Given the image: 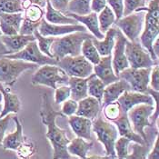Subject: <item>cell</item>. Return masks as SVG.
<instances>
[{
  "instance_id": "6da1fadb",
  "label": "cell",
  "mask_w": 159,
  "mask_h": 159,
  "mask_svg": "<svg viewBox=\"0 0 159 159\" xmlns=\"http://www.w3.org/2000/svg\"><path fill=\"white\" fill-rule=\"evenodd\" d=\"M60 111H57L52 107L48 93L42 94V107L40 116L42 123L48 127L47 137L53 147V158L69 159L72 156L67 152L66 147L70 139L66 135V131L57 125V118L63 116Z\"/></svg>"
},
{
  "instance_id": "7a4b0ae2",
  "label": "cell",
  "mask_w": 159,
  "mask_h": 159,
  "mask_svg": "<svg viewBox=\"0 0 159 159\" xmlns=\"http://www.w3.org/2000/svg\"><path fill=\"white\" fill-rule=\"evenodd\" d=\"M145 11V29L140 35V44L148 51L154 60L158 61L155 56L152 46L159 34V0H151L148 7H144L136 9L134 12Z\"/></svg>"
},
{
  "instance_id": "3957f363",
  "label": "cell",
  "mask_w": 159,
  "mask_h": 159,
  "mask_svg": "<svg viewBox=\"0 0 159 159\" xmlns=\"http://www.w3.org/2000/svg\"><path fill=\"white\" fill-rule=\"evenodd\" d=\"M127 117L135 133L142 136L149 147V141L145 127H153L158 120V108L155 105L139 104L127 111Z\"/></svg>"
},
{
  "instance_id": "277c9868",
  "label": "cell",
  "mask_w": 159,
  "mask_h": 159,
  "mask_svg": "<svg viewBox=\"0 0 159 159\" xmlns=\"http://www.w3.org/2000/svg\"><path fill=\"white\" fill-rule=\"evenodd\" d=\"M94 37L87 32H74L64 35L62 37H55L51 47L50 52L55 59L57 61L66 56L75 57L81 55V47L83 41L86 38Z\"/></svg>"
},
{
  "instance_id": "5b68a950",
  "label": "cell",
  "mask_w": 159,
  "mask_h": 159,
  "mask_svg": "<svg viewBox=\"0 0 159 159\" xmlns=\"http://www.w3.org/2000/svg\"><path fill=\"white\" fill-rule=\"evenodd\" d=\"M69 76L57 65H44L32 75L33 86H45L56 89L59 86L67 85Z\"/></svg>"
},
{
  "instance_id": "8992f818",
  "label": "cell",
  "mask_w": 159,
  "mask_h": 159,
  "mask_svg": "<svg viewBox=\"0 0 159 159\" xmlns=\"http://www.w3.org/2000/svg\"><path fill=\"white\" fill-rule=\"evenodd\" d=\"M38 65L20 59H10L0 56V83L13 86L17 78L26 70L35 69Z\"/></svg>"
},
{
  "instance_id": "52a82bcc",
  "label": "cell",
  "mask_w": 159,
  "mask_h": 159,
  "mask_svg": "<svg viewBox=\"0 0 159 159\" xmlns=\"http://www.w3.org/2000/svg\"><path fill=\"white\" fill-rule=\"evenodd\" d=\"M92 129L97 135L98 140L104 146L108 158H116L115 143L118 136V131L113 123L98 117L92 123Z\"/></svg>"
},
{
  "instance_id": "ba28073f",
  "label": "cell",
  "mask_w": 159,
  "mask_h": 159,
  "mask_svg": "<svg viewBox=\"0 0 159 159\" xmlns=\"http://www.w3.org/2000/svg\"><path fill=\"white\" fill-rule=\"evenodd\" d=\"M125 53L129 66L132 68L153 67L158 65V61L154 60L148 51L144 48L137 41L131 42L126 40Z\"/></svg>"
},
{
  "instance_id": "9c48e42d",
  "label": "cell",
  "mask_w": 159,
  "mask_h": 159,
  "mask_svg": "<svg viewBox=\"0 0 159 159\" xmlns=\"http://www.w3.org/2000/svg\"><path fill=\"white\" fill-rule=\"evenodd\" d=\"M57 66L61 67L68 76L86 78L93 73V64L86 59L82 55L75 57L66 56L57 61Z\"/></svg>"
},
{
  "instance_id": "30bf717a",
  "label": "cell",
  "mask_w": 159,
  "mask_h": 159,
  "mask_svg": "<svg viewBox=\"0 0 159 159\" xmlns=\"http://www.w3.org/2000/svg\"><path fill=\"white\" fill-rule=\"evenodd\" d=\"M145 14V11L131 13L116 20L115 25L120 29V31L127 39H129L131 42H135L143 31Z\"/></svg>"
},
{
  "instance_id": "8fae6325",
  "label": "cell",
  "mask_w": 159,
  "mask_h": 159,
  "mask_svg": "<svg viewBox=\"0 0 159 159\" xmlns=\"http://www.w3.org/2000/svg\"><path fill=\"white\" fill-rule=\"evenodd\" d=\"M151 69L152 67L132 68L129 66L118 74V77L129 84L131 91L147 94Z\"/></svg>"
},
{
  "instance_id": "7c38bea8",
  "label": "cell",
  "mask_w": 159,
  "mask_h": 159,
  "mask_svg": "<svg viewBox=\"0 0 159 159\" xmlns=\"http://www.w3.org/2000/svg\"><path fill=\"white\" fill-rule=\"evenodd\" d=\"M4 57L10 59H20L30 63L37 64L38 66L44 65H57V60L54 57H50L43 54L38 48L37 40L29 42L24 48L16 53L3 55Z\"/></svg>"
},
{
  "instance_id": "4fadbf2b",
  "label": "cell",
  "mask_w": 159,
  "mask_h": 159,
  "mask_svg": "<svg viewBox=\"0 0 159 159\" xmlns=\"http://www.w3.org/2000/svg\"><path fill=\"white\" fill-rule=\"evenodd\" d=\"M37 31L44 37H59L74 32L81 31L86 32V26L84 25H58L51 24L45 18L40 20Z\"/></svg>"
},
{
  "instance_id": "5bb4252c",
  "label": "cell",
  "mask_w": 159,
  "mask_h": 159,
  "mask_svg": "<svg viewBox=\"0 0 159 159\" xmlns=\"http://www.w3.org/2000/svg\"><path fill=\"white\" fill-rule=\"evenodd\" d=\"M116 42L113 48V57H112V66L114 73L118 76V74L124 69L129 67V64L127 62L125 53V47L127 38L124 36L120 29L118 28L117 33L116 35Z\"/></svg>"
},
{
  "instance_id": "9a60e30c",
  "label": "cell",
  "mask_w": 159,
  "mask_h": 159,
  "mask_svg": "<svg viewBox=\"0 0 159 159\" xmlns=\"http://www.w3.org/2000/svg\"><path fill=\"white\" fill-rule=\"evenodd\" d=\"M116 101L120 105L123 113H127L129 109L139 104L157 105L154 103L155 100L150 95L134 91H125Z\"/></svg>"
},
{
  "instance_id": "2e32d148",
  "label": "cell",
  "mask_w": 159,
  "mask_h": 159,
  "mask_svg": "<svg viewBox=\"0 0 159 159\" xmlns=\"http://www.w3.org/2000/svg\"><path fill=\"white\" fill-rule=\"evenodd\" d=\"M23 19H24L23 12H0V30L2 34L5 36L17 35Z\"/></svg>"
},
{
  "instance_id": "e0dca14e",
  "label": "cell",
  "mask_w": 159,
  "mask_h": 159,
  "mask_svg": "<svg viewBox=\"0 0 159 159\" xmlns=\"http://www.w3.org/2000/svg\"><path fill=\"white\" fill-rule=\"evenodd\" d=\"M93 71L98 78L105 84V86H107L119 79V77L114 73L113 70L112 54L102 57L100 58V61L97 65H94Z\"/></svg>"
},
{
  "instance_id": "ac0fdd59",
  "label": "cell",
  "mask_w": 159,
  "mask_h": 159,
  "mask_svg": "<svg viewBox=\"0 0 159 159\" xmlns=\"http://www.w3.org/2000/svg\"><path fill=\"white\" fill-rule=\"evenodd\" d=\"M112 123L116 125L118 135L120 136L126 137L129 140H131V142H135V143L140 145V146H147L146 142H145V140L142 138V136L138 135L137 133H135V131L133 130V128L131 126V124L129 122V119L127 117L126 113H122L121 116L117 119L114 120Z\"/></svg>"
},
{
  "instance_id": "d6986e66",
  "label": "cell",
  "mask_w": 159,
  "mask_h": 159,
  "mask_svg": "<svg viewBox=\"0 0 159 159\" xmlns=\"http://www.w3.org/2000/svg\"><path fill=\"white\" fill-rule=\"evenodd\" d=\"M125 91H131V88L126 81L120 78L117 81H115L105 86L103 98L101 101V108L109 103L116 101L117 98H119Z\"/></svg>"
},
{
  "instance_id": "ffe728a7",
  "label": "cell",
  "mask_w": 159,
  "mask_h": 159,
  "mask_svg": "<svg viewBox=\"0 0 159 159\" xmlns=\"http://www.w3.org/2000/svg\"><path fill=\"white\" fill-rule=\"evenodd\" d=\"M0 92L4 99L3 109L0 113V118L7 114H17L20 110L21 102L17 95L11 92L10 86H7L0 83Z\"/></svg>"
},
{
  "instance_id": "44dd1931",
  "label": "cell",
  "mask_w": 159,
  "mask_h": 159,
  "mask_svg": "<svg viewBox=\"0 0 159 159\" xmlns=\"http://www.w3.org/2000/svg\"><path fill=\"white\" fill-rule=\"evenodd\" d=\"M77 103V109L75 115L89 118L90 120H94L98 117L101 110V103L97 98L87 96L86 98L79 100Z\"/></svg>"
},
{
  "instance_id": "7402d4cb",
  "label": "cell",
  "mask_w": 159,
  "mask_h": 159,
  "mask_svg": "<svg viewBox=\"0 0 159 159\" xmlns=\"http://www.w3.org/2000/svg\"><path fill=\"white\" fill-rule=\"evenodd\" d=\"M68 123L76 136L85 140L92 139V120L84 116L72 115L68 116Z\"/></svg>"
},
{
  "instance_id": "603a6c76",
  "label": "cell",
  "mask_w": 159,
  "mask_h": 159,
  "mask_svg": "<svg viewBox=\"0 0 159 159\" xmlns=\"http://www.w3.org/2000/svg\"><path fill=\"white\" fill-rule=\"evenodd\" d=\"M65 15L75 18L78 23H82V25L86 26V29H88L91 32V34L98 40H102L105 37V34H103L99 29L98 13L91 12L85 16L75 15L73 13H66Z\"/></svg>"
},
{
  "instance_id": "cb8c5ba5",
  "label": "cell",
  "mask_w": 159,
  "mask_h": 159,
  "mask_svg": "<svg viewBox=\"0 0 159 159\" xmlns=\"http://www.w3.org/2000/svg\"><path fill=\"white\" fill-rule=\"evenodd\" d=\"M36 40L34 35H14V36H1V41L9 52V54L16 53L24 48L31 41Z\"/></svg>"
},
{
  "instance_id": "d4e9b609",
  "label": "cell",
  "mask_w": 159,
  "mask_h": 159,
  "mask_svg": "<svg viewBox=\"0 0 159 159\" xmlns=\"http://www.w3.org/2000/svg\"><path fill=\"white\" fill-rule=\"evenodd\" d=\"M12 119L16 123V131L4 136L2 147L6 150H16L25 142V138L23 135V127L16 116H13Z\"/></svg>"
},
{
  "instance_id": "484cf974",
  "label": "cell",
  "mask_w": 159,
  "mask_h": 159,
  "mask_svg": "<svg viewBox=\"0 0 159 159\" xmlns=\"http://www.w3.org/2000/svg\"><path fill=\"white\" fill-rule=\"evenodd\" d=\"M118 27H110L106 33L102 40H98L95 37H92V42L96 48L98 49L100 57H105L112 54L115 45V38L117 33Z\"/></svg>"
},
{
  "instance_id": "4316f807",
  "label": "cell",
  "mask_w": 159,
  "mask_h": 159,
  "mask_svg": "<svg viewBox=\"0 0 159 159\" xmlns=\"http://www.w3.org/2000/svg\"><path fill=\"white\" fill-rule=\"evenodd\" d=\"M47 11L45 13V19L51 23V24H58V25H76L78 22L71 16H68L65 14H63L60 11L56 10L51 3L50 0H47L46 5Z\"/></svg>"
},
{
  "instance_id": "83f0119b",
  "label": "cell",
  "mask_w": 159,
  "mask_h": 159,
  "mask_svg": "<svg viewBox=\"0 0 159 159\" xmlns=\"http://www.w3.org/2000/svg\"><path fill=\"white\" fill-rule=\"evenodd\" d=\"M67 86L70 87L71 91L70 98L77 102L88 96L87 78L69 76Z\"/></svg>"
},
{
  "instance_id": "f1b7e54d",
  "label": "cell",
  "mask_w": 159,
  "mask_h": 159,
  "mask_svg": "<svg viewBox=\"0 0 159 159\" xmlns=\"http://www.w3.org/2000/svg\"><path fill=\"white\" fill-rule=\"evenodd\" d=\"M94 146V142L90 141V142H86L84 138L81 137H75L73 140L68 143L66 149L67 152L70 155L76 156L80 158H87V154L89 152V150Z\"/></svg>"
},
{
  "instance_id": "f546056e",
  "label": "cell",
  "mask_w": 159,
  "mask_h": 159,
  "mask_svg": "<svg viewBox=\"0 0 159 159\" xmlns=\"http://www.w3.org/2000/svg\"><path fill=\"white\" fill-rule=\"evenodd\" d=\"M87 78V92L88 95L96 98L101 103L103 93L105 89V84L98 78L95 74H91Z\"/></svg>"
},
{
  "instance_id": "4dcf8cb0",
  "label": "cell",
  "mask_w": 159,
  "mask_h": 159,
  "mask_svg": "<svg viewBox=\"0 0 159 159\" xmlns=\"http://www.w3.org/2000/svg\"><path fill=\"white\" fill-rule=\"evenodd\" d=\"M98 19L99 29L103 34H105L115 24L116 16L110 7L106 6L103 10L99 12V15H98Z\"/></svg>"
},
{
  "instance_id": "1f68e13d",
  "label": "cell",
  "mask_w": 159,
  "mask_h": 159,
  "mask_svg": "<svg viewBox=\"0 0 159 159\" xmlns=\"http://www.w3.org/2000/svg\"><path fill=\"white\" fill-rule=\"evenodd\" d=\"M92 37L86 38L83 41L82 47H81V53H82V56L91 64L97 65L98 62L100 61L101 57L98 53V49L96 48V47L94 46L92 42Z\"/></svg>"
},
{
  "instance_id": "d6a6232c",
  "label": "cell",
  "mask_w": 159,
  "mask_h": 159,
  "mask_svg": "<svg viewBox=\"0 0 159 159\" xmlns=\"http://www.w3.org/2000/svg\"><path fill=\"white\" fill-rule=\"evenodd\" d=\"M90 4L91 0H70L66 13H73L75 15L85 16L92 12Z\"/></svg>"
},
{
  "instance_id": "836d02e7",
  "label": "cell",
  "mask_w": 159,
  "mask_h": 159,
  "mask_svg": "<svg viewBox=\"0 0 159 159\" xmlns=\"http://www.w3.org/2000/svg\"><path fill=\"white\" fill-rule=\"evenodd\" d=\"M24 18L31 22H39L45 16L44 9L37 5H29L23 11Z\"/></svg>"
},
{
  "instance_id": "e575fe53",
  "label": "cell",
  "mask_w": 159,
  "mask_h": 159,
  "mask_svg": "<svg viewBox=\"0 0 159 159\" xmlns=\"http://www.w3.org/2000/svg\"><path fill=\"white\" fill-rule=\"evenodd\" d=\"M35 37H36V40L37 42V46H38V48L40 49V51L45 54L46 56L50 57H53L51 52H50V47L55 39V37H44L42 36L38 31L35 30L34 34H33Z\"/></svg>"
},
{
  "instance_id": "d590c367",
  "label": "cell",
  "mask_w": 159,
  "mask_h": 159,
  "mask_svg": "<svg viewBox=\"0 0 159 159\" xmlns=\"http://www.w3.org/2000/svg\"><path fill=\"white\" fill-rule=\"evenodd\" d=\"M102 108H103L105 117L110 122H113L114 120L117 119L123 113L121 107H120V105L118 104L117 101L109 103V104L106 105L105 107H103Z\"/></svg>"
},
{
  "instance_id": "8d00e7d4",
  "label": "cell",
  "mask_w": 159,
  "mask_h": 159,
  "mask_svg": "<svg viewBox=\"0 0 159 159\" xmlns=\"http://www.w3.org/2000/svg\"><path fill=\"white\" fill-rule=\"evenodd\" d=\"M23 11L21 0H0V12L20 13Z\"/></svg>"
},
{
  "instance_id": "74e56055",
  "label": "cell",
  "mask_w": 159,
  "mask_h": 159,
  "mask_svg": "<svg viewBox=\"0 0 159 159\" xmlns=\"http://www.w3.org/2000/svg\"><path fill=\"white\" fill-rule=\"evenodd\" d=\"M130 143L131 140L124 136H121L119 139H116L115 143V151H116V158H127V157L129 156L128 147Z\"/></svg>"
},
{
  "instance_id": "f35d334b",
  "label": "cell",
  "mask_w": 159,
  "mask_h": 159,
  "mask_svg": "<svg viewBox=\"0 0 159 159\" xmlns=\"http://www.w3.org/2000/svg\"><path fill=\"white\" fill-rule=\"evenodd\" d=\"M146 7V0H124L123 16L133 13L138 8Z\"/></svg>"
},
{
  "instance_id": "ab89813d",
  "label": "cell",
  "mask_w": 159,
  "mask_h": 159,
  "mask_svg": "<svg viewBox=\"0 0 159 159\" xmlns=\"http://www.w3.org/2000/svg\"><path fill=\"white\" fill-rule=\"evenodd\" d=\"M16 153H17V156L20 157V158H27V157H30L36 151V147L35 145L32 143V142H28V141H25L18 147L16 150Z\"/></svg>"
},
{
  "instance_id": "60d3db41",
  "label": "cell",
  "mask_w": 159,
  "mask_h": 159,
  "mask_svg": "<svg viewBox=\"0 0 159 159\" xmlns=\"http://www.w3.org/2000/svg\"><path fill=\"white\" fill-rule=\"evenodd\" d=\"M55 90H56V92H55V102L57 105L62 104L64 101H66V99L70 98L71 91H70V87L67 85L59 86Z\"/></svg>"
},
{
  "instance_id": "b9f144b4",
  "label": "cell",
  "mask_w": 159,
  "mask_h": 159,
  "mask_svg": "<svg viewBox=\"0 0 159 159\" xmlns=\"http://www.w3.org/2000/svg\"><path fill=\"white\" fill-rule=\"evenodd\" d=\"M39 22H31L29 20H26V19H23L21 25H20V28H19V32L18 34L20 35H33L35 30H37L38 28V25H39Z\"/></svg>"
},
{
  "instance_id": "7bdbcfd3",
  "label": "cell",
  "mask_w": 159,
  "mask_h": 159,
  "mask_svg": "<svg viewBox=\"0 0 159 159\" xmlns=\"http://www.w3.org/2000/svg\"><path fill=\"white\" fill-rule=\"evenodd\" d=\"M77 101L74 100V99H66V101L63 102V106L61 108V113L64 116H70L72 115L75 114V111L77 109Z\"/></svg>"
},
{
  "instance_id": "ee69618b",
  "label": "cell",
  "mask_w": 159,
  "mask_h": 159,
  "mask_svg": "<svg viewBox=\"0 0 159 159\" xmlns=\"http://www.w3.org/2000/svg\"><path fill=\"white\" fill-rule=\"evenodd\" d=\"M107 3H108L109 7L116 16V21L120 19L124 12V0H107Z\"/></svg>"
},
{
  "instance_id": "f6af8a7d",
  "label": "cell",
  "mask_w": 159,
  "mask_h": 159,
  "mask_svg": "<svg viewBox=\"0 0 159 159\" xmlns=\"http://www.w3.org/2000/svg\"><path fill=\"white\" fill-rule=\"evenodd\" d=\"M149 87L158 91L159 90V67L158 65L152 67L149 76Z\"/></svg>"
},
{
  "instance_id": "bcb514c9",
  "label": "cell",
  "mask_w": 159,
  "mask_h": 159,
  "mask_svg": "<svg viewBox=\"0 0 159 159\" xmlns=\"http://www.w3.org/2000/svg\"><path fill=\"white\" fill-rule=\"evenodd\" d=\"M13 116L10 114H7V116H5L4 117L0 118V145L4 139V136L6 134V131L8 127V124L10 122V120L12 119Z\"/></svg>"
},
{
  "instance_id": "7dc6e473",
  "label": "cell",
  "mask_w": 159,
  "mask_h": 159,
  "mask_svg": "<svg viewBox=\"0 0 159 159\" xmlns=\"http://www.w3.org/2000/svg\"><path fill=\"white\" fill-rule=\"evenodd\" d=\"M69 2H70V0H50V3H51L52 7L56 10L60 11L63 14L66 12L67 6H68Z\"/></svg>"
},
{
  "instance_id": "c3c4849f",
  "label": "cell",
  "mask_w": 159,
  "mask_h": 159,
  "mask_svg": "<svg viewBox=\"0 0 159 159\" xmlns=\"http://www.w3.org/2000/svg\"><path fill=\"white\" fill-rule=\"evenodd\" d=\"M107 6V0H91L90 7L92 12L99 13Z\"/></svg>"
},
{
  "instance_id": "681fc988",
  "label": "cell",
  "mask_w": 159,
  "mask_h": 159,
  "mask_svg": "<svg viewBox=\"0 0 159 159\" xmlns=\"http://www.w3.org/2000/svg\"><path fill=\"white\" fill-rule=\"evenodd\" d=\"M147 159H159V140L158 135H157V138L155 139V144L152 151L146 157Z\"/></svg>"
},
{
  "instance_id": "f907efd6",
  "label": "cell",
  "mask_w": 159,
  "mask_h": 159,
  "mask_svg": "<svg viewBox=\"0 0 159 159\" xmlns=\"http://www.w3.org/2000/svg\"><path fill=\"white\" fill-rule=\"evenodd\" d=\"M21 1H22V6L24 9L29 5H37L41 7L42 8H45L47 5V0H21Z\"/></svg>"
},
{
  "instance_id": "816d5d0a",
  "label": "cell",
  "mask_w": 159,
  "mask_h": 159,
  "mask_svg": "<svg viewBox=\"0 0 159 159\" xmlns=\"http://www.w3.org/2000/svg\"><path fill=\"white\" fill-rule=\"evenodd\" d=\"M152 49H153V52L155 54V56L158 58L159 57V40L158 37L156 38V40L154 41L153 43V46H152Z\"/></svg>"
},
{
  "instance_id": "f5cc1de1",
  "label": "cell",
  "mask_w": 159,
  "mask_h": 159,
  "mask_svg": "<svg viewBox=\"0 0 159 159\" xmlns=\"http://www.w3.org/2000/svg\"><path fill=\"white\" fill-rule=\"evenodd\" d=\"M2 35H3V34H2V32H1V30H0V56L9 54V52L7 51V49L6 48V47L4 46V44H3L2 41H1V36H2Z\"/></svg>"
},
{
  "instance_id": "db71d44e",
  "label": "cell",
  "mask_w": 159,
  "mask_h": 159,
  "mask_svg": "<svg viewBox=\"0 0 159 159\" xmlns=\"http://www.w3.org/2000/svg\"><path fill=\"white\" fill-rule=\"evenodd\" d=\"M2 100H3V97H2V94H1V92H0V103L2 102Z\"/></svg>"
},
{
  "instance_id": "11a10c76",
  "label": "cell",
  "mask_w": 159,
  "mask_h": 159,
  "mask_svg": "<svg viewBox=\"0 0 159 159\" xmlns=\"http://www.w3.org/2000/svg\"><path fill=\"white\" fill-rule=\"evenodd\" d=\"M2 109H3V105L0 103V113H1V111H2Z\"/></svg>"
}]
</instances>
